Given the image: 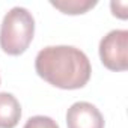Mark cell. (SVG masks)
<instances>
[{
  "mask_svg": "<svg viewBox=\"0 0 128 128\" xmlns=\"http://www.w3.org/2000/svg\"><path fill=\"white\" fill-rule=\"evenodd\" d=\"M36 74L59 89H82L88 84L92 66L89 57L72 45H48L35 59Z\"/></svg>",
  "mask_w": 128,
  "mask_h": 128,
  "instance_id": "cell-1",
  "label": "cell"
},
{
  "mask_svg": "<svg viewBox=\"0 0 128 128\" xmlns=\"http://www.w3.org/2000/svg\"><path fill=\"white\" fill-rule=\"evenodd\" d=\"M35 35V18L29 9L15 6L6 12L0 26V47L9 56L23 54Z\"/></svg>",
  "mask_w": 128,
  "mask_h": 128,
  "instance_id": "cell-2",
  "label": "cell"
},
{
  "mask_svg": "<svg viewBox=\"0 0 128 128\" xmlns=\"http://www.w3.org/2000/svg\"><path fill=\"white\" fill-rule=\"evenodd\" d=\"M100 57L110 71L128 70V30L116 29L108 32L100 42Z\"/></svg>",
  "mask_w": 128,
  "mask_h": 128,
  "instance_id": "cell-3",
  "label": "cell"
},
{
  "mask_svg": "<svg viewBox=\"0 0 128 128\" xmlns=\"http://www.w3.org/2000/svg\"><path fill=\"white\" fill-rule=\"evenodd\" d=\"M68 128H104V116L88 101L74 102L66 112Z\"/></svg>",
  "mask_w": 128,
  "mask_h": 128,
  "instance_id": "cell-4",
  "label": "cell"
},
{
  "mask_svg": "<svg viewBox=\"0 0 128 128\" xmlns=\"http://www.w3.org/2000/svg\"><path fill=\"white\" fill-rule=\"evenodd\" d=\"M21 118V106L9 92H0V128H15Z\"/></svg>",
  "mask_w": 128,
  "mask_h": 128,
  "instance_id": "cell-5",
  "label": "cell"
},
{
  "mask_svg": "<svg viewBox=\"0 0 128 128\" xmlns=\"http://www.w3.org/2000/svg\"><path fill=\"white\" fill-rule=\"evenodd\" d=\"M51 5L62 11L63 14L68 15H78V14H84L89 9H92L96 2L94 0H60V2H51Z\"/></svg>",
  "mask_w": 128,
  "mask_h": 128,
  "instance_id": "cell-6",
  "label": "cell"
},
{
  "mask_svg": "<svg viewBox=\"0 0 128 128\" xmlns=\"http://www.w3.org/2000/svg\"><path fill=\"white\" fill-rule=\"evenodd\" d=\"M23 128H59V125L48 116H32L26 120Z\"/></svg>",
  "mask_w": 128,
  "mask_h": 128,
  "instance_id": "cell-7",
  "label": "cell"
},
{
  "mask_svg": "<svg viewBox=\"0 0 128 128\" xmlns=\"http://www.w3.org/2000/svg\"><path fill=\"white\" fill-rule=\"evenodd\" d=\"M126 2H112L110 3V8H112V12L114 17L118 18H122L125 20L128 17V12H126Z\"/></svg>",
  "mask_w": 128,
  "mask_h": 128,
  "instance_id": "cell-8",
  "label": "cell"
},
{
  "mask_svg": "<svg viewBox=\"0 0 128 128\" xmlns=\"http://www.w3.org/2000/svg\"><path fill=\"white\" fill-rule=\"evenodd\" d=\"M0 82H2V80H0Z\"/></svg>",
  "mask_w": 128,
  "mask_h": 128,
  "instance_id": "cell-9",
  "label": "cell"
}]
</instances>
